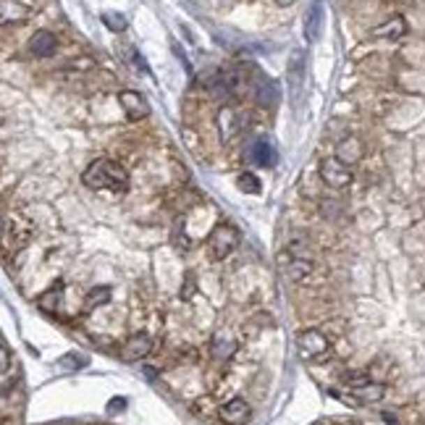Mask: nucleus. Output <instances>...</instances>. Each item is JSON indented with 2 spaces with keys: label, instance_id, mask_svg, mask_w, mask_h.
<instances>
[{
  "label": "nucleus",
  "instance_id": "1a4fd4ad",
  "mask_svg": "<svg viewBox=\"0 0 425 425\" xmlns=\"http://www.w3.org/2000/svg\"><path fill=\"white\" fill-rule=\"evenodd\" d=\"M218 417H221V423H226V425H244V423H250L252 407H250V402H244V399L237 396V399H229V402L221 407Z\"/></svg>",
  "mask_w": 425,
  "mask_h": 425
},
{
  "label": "nucleus",
  "instance_id": "f3484780",
  "mask_svg": "<svg viewBox=\"0 0 425 425\" xmlns=\"http://www.w3.org/2000/svg\"><path fill=\"white\" fill-rule=\"evenodd\" d=\"M352 392V396L357 399V402L362 404H375V402H381L383 396H386V386L378 381H368V383H362V386H355V389H349Z\"/></svg>",
  "mask_w": 425,
  "mask_h": 425
},
{
  "label": "nucleus",
  "instance_id": "a878e982",
  "mask_svg": "<svg viewBox=\"0 0 425 425\" xmlns=\"http://www.w3.org/2000/svg\"><path fill=\"white\" fill-rule=\"evenodd\" d=\"M124 407H126V402H124V399H113V402L108 404L110 412H116V410H124Z\"/></svg>",
  "mask_w": 425,
  "mask_h": 425
},
{
  "label": "nucleus",
  "instance_id": "dca6fc26",
  "mask_svg": "<svg viewBox=\"0 0 425 425\" xmlns=\"http://www.w3.org/2000/svg\"><path fill=\"white\" fill-rule=\"evenodd\" d=\"M407 34V22H404V16H392L389 22H383L381 27H375L371 32V37L375 40H399Z\"/></svg>",
  "mask_w": 425,
  "mask_h": 425
},
{
  "label": "nucleus",
  "instance_id": "39448f33",
  "mask_svg": "<svg viewBox=\"0 0 425 425\" xmlns=\"http://www.w3.org/2000/svg\"><path fill=\"white\" fill-rule=\"evenodd\" d=\"M34 237L32 223H27L22 218H11L8 223H3L0 229V241H3V250L13 255V252H22Z\"/></svg>",
  "mask_w": 425,
  "mask_h": 425
},
{
  "label": "nucleus",
  "instance_id": "bb28decb",
  "mask_svg": "<svg viewBox=\"0 0 425 425\" xmlns=\"http://www.w3.org/2000/svg\"><path fill=\"white\" fill-rule=\"evenodd\" d=\"M276 3H278V6H281V8H286V6H294L297 0H276Z\"/></svg>",
  "mask_w": 425,
  "mask_h": 425
},
{
  "label": "nucleus",
  "instance_id": "c756f323",
  "mask_svg": "<svg viewBox=\"0 0 425 425\" xmlns=\"http://www.w3.org/2000/svg\"><path fill=\"white\" fill-rule=\"evenodd\" d=\"M315 425H323V423H315Z\"/></svg>",
  "mask_w": 425,
  "mask_h": 425
},
{
  "label": "nucleus",
  "instance_id": "9d476101",
  "mask_svg": "<svg viewBox=\"0 0 425 425\" xmlns=\"http://www.w3.org/2000/svg\"><path fill=\"white\" fill-rule=\"evenodd\" d=\"M150 352H153V338L147 336V334H134V336L126 338V344L121 347V360L126 362L144 360Z\"/></svg>",
  "mask_w": 425,
  "mask_h": 425
},
{
  "label": "nucleus",
  "instance_id": "2eb2a0df",
  "mask_svg": "<svg viewBox=\"0 0 425 425\" xmlns=\"http://www.w3.org/2000/svg\"><path fill=\"white\" fill-rule=\"evenodd\" d=\"M313 273V262L310 258H297V255H286V265H283V276L289 281H305Z\"/></svg>",
  "mask_w": 425,
  "mask_h": 425
},
{
  "label": "nucleus",
  "instance_id": "393cba45",
  "mask_svg": "<svg viewBox=\"0 0 425 425\" xmlns=\"http://www.w3.org/2000/svg\"><path fill=\"white\" fill-rule=\"evenodd\" d=\"M8 368H11V352L6 344H0V373H6Z\"/></svg>",
  "mask_w": 425,
  "mask_h": 425
},
{
  "label": "nucleus",
  "instance_id": "f257e3e1",
  "mask_svg": "<svg viewBox=\"0 0 425 425\" xmlns=\"http://www.w3.org/2000/svg\"><path fill=\"white\" fill-rule=\"evenodd\" d=\"M82 181L89 189H108V192H126L129 189V171L119 163V161H95L87 171L82 174Z\"/></svg>",
  "mask_w": 425,
  "mask_h": 425
},
{
  "label": "nucleus",
  "instance_id": "4be33fe9",
  "mask_svg": "<svg viewBox=\"0 0 425 425\" xmlns=\"http://www.w3.org/2000/svg\"><path fill=\"white\" fill-rule=\"evenodd\" d=\"M108 302H110V286H95L87 294V299H84V307L95 310V307H103L108 305Z\"/></svg>",
  "mask_w": 425,
  "mask_h": 425
},
{
  "label": "nucleus",
  "instance_id": "412c9836",
  "mask_svg": "<svg viewBox=\"0 0 425 425\" xmlns=\"http://www.w3.org/2000/svg\"><path fill=\"white\" fill-rule=\"evenodd\" d=\"M61 297H64V286H61V283H55L53 289H47V292L37 299V305L43 307L45 313H55L58 305H61Z\"/></svg>",
  "mask_w": 425,
  "mask_h": 425
},
{
  "label": "nucleus",
  "instance_id": "9b49d317",
  "mask_svg": "<svg viewBox=\"0 0 425 425\" xmlns=\"http://www.w3.org/2000/svg\"><path fill=\"white\" fill-rule=\"evenodd\" d=\"M323 24H326V6L323 0H313L310 11L305 16V40L307 43H318L323 34Z\"/></svg>",
  "mask_w": 425,
  "mask_h": 425
},
{
  "label": "nucleus",
  "instance_id": "6ab92c4d",
  "mask_svg": "<svg viewBox=\"0 0 425 425\" xmlns=\"http://www.w3.org/2000/svg\"><path fill=\"white\" fill-rule=\"evenodd\" d=\"M234 352H237V341L226 334H216L213 341H210V355H213V360H231L234 357Z\"/></svg>",
  "mask_w": 425,
  "mask_h": 425
},
{
  "label": "nucleus",
  "instance_id": "5701e85b",
  "mask_svg": "<svg viewBox=\"0 0 425 425\" xmlns=\"http://www.w3.org/2000/svg\"><path fill=\"white\" fill-rule=\"evenodd\" d=\"M103 24L108 27L110 32H124V29L129 27L126 16H124V13H116V11H105V13H103Z\"/></svg>",
  "mask_w": 425,
  "mask_h": 425
},
{
  "label": "nucleus",
  "instance_id": "7ed1b4c3",
  "mask_svg": "<svg viewBox=\"0 0 425 425\" xmlns=\"http://www.w3.org/2000/svg\"><path fill=\"white\" fill-rule=\"evenodd\" d=\"M307 87V55L305 50H294L289 55V64H286V89H289V98L292 105H299V100L305 95Z\"/></svg>",
  "mask_w": 425,
  "mask_h": 425
},
{
  "label": "nucleus",
  "instance_id": "423d86ee",
  "mask_svg": "<svg viewBox=\"0 0 425 425\" xmlns=\"http://www.w3.org/2000/svg\"><path fill=\"white\" fill-rule=\"evenodd\" d=\"M318 174H320V181L331 186V189H347L355 181L352 168L344 165L341 161H336V158H323L320 165H318Z\"/></svg>",
  "mask_w": 425,
  "mask_h": 425
},
{
  "label": "nucleus",
  "instance_id": "c85d7f7f",
  "mask_svg": "<svg viewBox=\"0 0 425 425\" xmlns=\"http://www.w3.org/2000/svg\"><path fill=\"white\" fill-rule=\"evenodd\" d=\"M0 229H3V218H0Z\"/></svg>",
  "mask_w": 425,
  "mask_h": 425
},
{
  "label": "nucleus",
  "instance_id": "a211bd4d",
  "mask_svg": "<svg viewBox=\"0 0 425 425\" xmlns=\"http://www.w3.org/2000/svg\"><path fill=\"white\" fill-rule=\"evenodd\" d=\"M255 98H258V103L260 105H265V108H273L276 103H278V87H276V82H271V79L260 77L258 82H255Z\"/></svg>",
  "mask_w": 425,
  "mask_h": 425
},
{
  "label": "nucleus",
  "instance_id": "cd10ccee",
  "mask_svg": "<svg viewBox=\"0 0 425 425\" xmlns=\"http://www.w3.org/2000/svg\"><path fill=\"white\" fill-rule=\"evenodd\" d=\"M338 425H360V423H357V420H341Z\"/></svg>",
  "mask_w": 425,
  "mask_h": 425
},
{
  "label": "nucleus",
  "instance_id": "20e7f679",
  "mask_svg": "<svg viewBox=\"0 0 425 425\" xmlns=\"http://www.w3.org/2000/svg\"><path fill=\"white\" fill-rule=\"evenodd\" d=\"M297 349L305 360H326L331 355V338L320 328H305L297 336Z\"/></svg>",
  "mask_w": 425,
  "mask_h": 425
},
{
  "label": "nucleus",
  "instance_id": "0eeeda50",
  "mask_svg": "<svg viewBox=\"0 0 425 425\" xmlns=\"http://www.w3.org/2000/svg\"><path fill=\"white\" fill-rule=\"evenodd\" d=\"M119 105L124 108V113H126L131 121H142L150 116V103L144 100L142 92H134V89H121Z\"/></svg>",
  "mask_w": 425,
  "mask_h": 425
},
{
  "label": "nucleus",
  "instance_id": "b1692460",
  "mask_svg": "<svg viewBox=\"0 0 425 425\" xmlns=\"http://www.w3.org/2000/svg\"><path fill=\"white\" fill-rule=\"evenodd\" d=\"M237 181H239V189L244 192V195H260L262 186H260V181H258V176L255 174H241Z\"/></svg>",
  "mask_w": 425,
  "mask_h": 425
},
{
  "label": "nucleus",
  "instance_id": "6e6552de",
  "mask_svg": "<svg viewBox=\"0 0 425 425\" xmlns=\"http://www.w3.org/2000/svg\"><path fill=\"white\" fill-rule=\"evenodd\" d=\"M247 161L252 165H258V168H271L276 163V147L271 144L268 137H258V140H252L247 144Z\"/></svg>",
  "mask_w": 425,
  "mask_h": 425
},
{
  "label": "nucleus",
  "instance_id": "f8f14e48",
  "mask_svg": "<svg viewBox=\"0 0 425 425\" xmlns=\"http://www.w3.org/2000/svg\"><path fill=\"white\" fill-rule=\"evenodd\" d=\"M362 155H365V144H362L360 137H344V140L336 144V155H334V158L352 168L355 163H360Z\"/></svg>",
  "mask_w": 425,
  "mask_h": 425
},
{
  "label": "nucleus",
  "instance_id": "ddd939ff",
  "mask_svg": "<svg viewBox=\"0 0 425 425\" xmlns=\"http://www.w3.org/2000/svg\"><path fill=\"white\" fill-rule=\"evenodd\" d=\"M27 50H29L34 58H50V55L58 50V37H55L53 32H47V29H40V32L32 34Z\"/></svg>",
  "mask_w": 425,
  "mask_h": 425
},
{
  "label": "nucleus",
  "instance_id": "4468645a",
  "mask_svg": "<svg viewBox=\"0 0 425 425\" xmlns=\"http://www.w3.org/2000/svg\"><path fill=\"white\" fill-rule=\"evenodd\" d=\"M241 129V121H239V113L234 105H223L218 110V131H221V140L223 142H231Z\"/></svg>",
  "mask_w": 425,
  "mask_h": 425
},
{
  "label": "nucleus",
  "instance_id": "f03ea898",
  "mask_svg": "<svg viewBox=\"0 0 425 425\" xmlns=\"http://www.w3.org/2000/svg\"><path fill=\"white\" fill-rule=\"evenodd\" d=\"M239 241H241L239 229L234 223H229V221H221L218 226L210 231V237H207L210 258L213 260H226L231 252L239 247Z\"/></svg>",
  "mask_w": 425,
  "mask_h": 425
},
{
  "label": "nucleus",
  "instance_id": "aec40b11",
  "mask_svg": "<svg viewBox=\"0 0 425 425\" xmlns=\"http://www.w3.org/2000/svg\"><path fill=\"white\" fill-rule=\"evenodd\" d=\"M29 16V11L16 0H0V24H19Z\"/></svg>",
  "mask_w": 425,
  "mask_h": 425
}]
</instances>
